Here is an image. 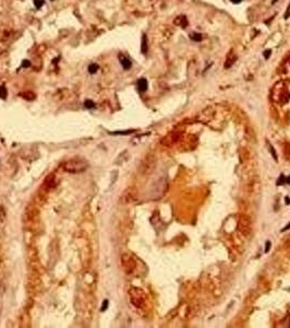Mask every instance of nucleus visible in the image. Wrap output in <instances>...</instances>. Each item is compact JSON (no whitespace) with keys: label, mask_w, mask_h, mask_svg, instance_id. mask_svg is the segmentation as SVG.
I'll list each match as a JSON object with an SVG mask.
<instances>
[{"label":"nucleus","mask_w":290,"mask_h":328,"mask_svg":"<svg viewBox=\"0 0 290 328\" xmlns=\"http://www.w3.org/2000/svg\"><path fill=\"white\" fill-rule=\"evenodd\" d=\"M64 170L68 173L71 174H80L83 173L84 171H86L88 167V162L85 159L80 157H75L73 159L68 160L67 162H64Z\"/></svg>","instance_id":"f257e3e1"},{"label":"nucleus","mask_w":290,"mask_h":328,"mask_svg":"<svg viewBox=\"0 0 290 328\" xmlns=\"http://www.w3.org/2000/svg\"><path fill=\"white\" fill-rule=\"evenodd\" d=\"M156 163H157V159L156 157L153 154V153H149L145 157L143 158V160L141 161L139 165V173L141 174L142 176H146V175H149L151 173H153V171L156 167Z\"/></svg>","instance_id":"f03ea898"},{"label":"nucleus","mask_w":290,"mask_h":328,"mask_svg":"<svg viewBox=\"0 0 290 328\" xmlns=\"http://www.w3.org/2000/svg\"><path fill=\"white\" fill-rule=\"evenodd\" d=\"M129 296L132 305H134L137 309H141V307H143L145 305L146 294L144 293L143 290L140 289V288H131L129 290Z\"/></svg>","instance_id":"7ed1b4c3"},{"label":"nucleus","mask_w":290,"mask_h":328,"mask_svg":"<svg viewBox=\"0 0 290 328\" xmlns=\"http://www.w3.org/2000/svg\"><path fill=\"white\" fill-rule=\"evenodd\" d=\"M167 188H168V181H167V178L166 177L159 178L156 183H154L153 187H152V190H151L152 198L154 199L160 198L167 191Z\"/></svg>","instance_id":"20e7f679"},{"label":"nucleus","mask_w":290,"mask_h":328,"mask_svg":"<svg viewBox=\"0 0 290 328\" xmlns=\"http://www.w3.org/2000/svg\"><path fill=\"white\" fill-rule=\"evenodd\" d=\"M120 260H121V266L126 274H132L137 268V262L134 257L128 253H123L120 257Z\"/></svg>","instance_id":"39448f33"},{"label":"nucleus","mask_w":290,"mask_h":328,"mask_svg":"<svg viewBox=\"0 0 290 328\" xmlns=\"http://www.w3.org/2000/svg\"><path fill=\"white\" fill-rule=\"evenodd\" d=\"M137 196V191L134 187H129L122 193L121 197H120V201L122 203H130L133 202Z\"/></svg>","instance_id":"423d86ee"},{"label":"nucleus","mask_w":290,"mask_h":328,"mask_svg":"<svg viewBox=\"0 0 290 328\" xmlns=\"http://www.w3.org/2000/svg\"><path fill=\"white\" fill-rule=\"evenodd\" d=\"M239 230L241 231V233L246 236L250 235L252 231V224L250 219L246 216H241L239 219Z\"/></svg>","instance_id":"0eeeda50"},{"label":"nucleus","mask_w":290,"mask_h":328,"mask_svg":"<svg viewBox=\"0 0 290 328\" xmlns=\"http://www.w3.org/2000/svg\"><path fill=\"white\" fill-rule=\"evenodd\" d=\"M118 57H119L120 65H121V67L123 68V70H129V69H131L132 61L129 57L126 56V55H123V54H119Z\"/></svg>","instance_id":"6e6552de"},{"label":"nucleus","mask_w":290,"mask_h":328,"mask_svg":"<svg viewBox=\"0 0 290 328\" xmlns=\"http://www.w3.org/2000/svg\"><path fill=\"white\" fill-rule=\"evenodd\" d=\"M56 184H57V182H56V177H55V175L54 174H49L48 176L45 178L43 186H44L46 189H50V188H52V187L56 186Z\"/></svg>","instance_id":"1a4fd4ad"},{"label":"nucleus","mask_w":290,"mask_h":328,"mask_svg":"<svg viewBox=\"0 0 290 328\" xmlns=\"http://www.w3.org/2000/svg\"><path fill=\"white\" fill-rule=\"evenodd\" d=\"M137 90H139L141 93H144V92L147 91V89H149V82H147V80L145 78H141L137 80Z\"/></svg>","instance_id":"9d476101"},{"label":"nucleus","mask_w":290,"mask_h":328,"mask_svg":"<svg viewBox=\"0 0 290 328\" xmlns=\"http://www.w3.org/2000/svg\"><path fill=\"white\" fill-rule=\"evenodd\" d=\"M149 52V45H147V37L145 34H143L142 36V42H141V53L143 55H146Z\"/></svg>","instance_id":"9b49d317"},{"label":"nucleus","mask_w":290,"mask_h":328,"mask_svg":"<svg viewBox=\"0 0 290 328\" xmlns=\"http://www.w3.org/2000/svg\"><path fill=\"white\" fill-rule=\"evenodd\" d=\"M98 70H99V65L96 64V62H92V64L88 65L87 71L90 74H95Z\"/></svg>","instance_id":"f8f14e48"},{"label":"nucleus","mask_w":290,"mask_h":328,"mask_svg":"<svg viewBox=\"0 0 290 328\" xmlns=\"http://www.w3.org/2000/svg\"><path fill=\"white\" fill-rule=\"evenodd\" d=\"M189 36H190V38L192 39V41H194V42H201V41L203 39V35L201 34V33L193 32V33H191Z\"/></svg>","instance_id":"ddd939ff"},{"label":"nucleus","mask_w":290,"mask_h":328,"mask_svg":"<svg viewBox=\"0 0 290 328\" xmlns=\"http://www.w3.org/2000/svg\"><path fill=\"white\" fill-rule=\"evenodd\" d=\"M33 3H34L36 9H41L45 5V0H33Z\"/></svg>","instance_id":"4468645a"},{"label":"nucleus","mask_w":290,"mask_h":328,"mask_svg":"<svg viewBox=\"0 0 290 328\" xmlns=\"http://www.w3.org/2000/svg\"><path fill=\"white\" fill-rule=\"evenodd\" d=\"M84 106H85L86 108H94L95 107V103L93 102L92 100H86L85 102H84Z\"/></svg>","instance_id":"2eb2a0df"},{"label":"nucleus","mask_w":290,"mask_h":328,"mask_svg":"<svg viewBox=\"0 0 290 328\" xmlns=\"http://www.w3.org/2000/svg\"><path fill=\"white\" fill-rule=\"evenodd\" d=\"M22 95H23V98H26V100H29V101H31V100H34V98H35V94L32 93V92H26V93L22 94Z\"/></svg>","instance_id":"dca6fc26"},{"label":"nucleus","mask_w":290,"mask_h":328,"mask_svg":"<svg viewBox=\"0 0 290 328\" xmlns=\"http://www.w3.org/2000/svg\"><path fill=\"white\" fill-rule=\"evenodd\" d=\"M6 96H7V89H6L3 86H0V98H6Z\"/></svg>","instance_id":"f3484780"},{"label":"nucleus","mask_w":290,"mask_h":328,"mask_svg":"<svg viewBox=\"0 0 290 328\" xmlns=\"http://www.w3.org/2000/svg\"><path fill=\"white\" fill-rule=\"evenodd\" d=\"M6 219V211L2 206H0V221H3Z\"/></svg>","instance_id":"a211bd4d"},{"label":"nucleus","mask_w":290,"mask_h":328,"mask_svg":"<svg viewBox=\"0 0 290 328\" xmlns=\"http://www.w3.org/2000/svg\"><path fill=\"white\" fill-rule=\"evenodd\" d=\"M271 54H272V49H266L265 52L263 53L264 58H265V59H268V58H269V56H271Z\"/></svg>","instance_id":"6ab92c4d"},{"label":"nucleus","mask_w":290,"mask_h":328,"mask_svg":"<svg viewBox=\"0 0 290 328\" xmlns=\"http://www.w3.org/2000/svg\"><path fill=\"white\" fill-rule=\"evenodd\" d=\"M29 66H31V62H29V60H23V62H22L23 68H29Z\"/></svg>","instance_id":"aec40b11"},{"label":"nucleus","mask_w":290,"mask_h":328,"mask_svg":"<svg viewBox=\"0 0 290 328\" xmlns=\"http://www.w3.org/2000/svg\"><path fill=\"white\" fill-rule=\"evenodd\" d=\"M107 307H108V301H107V300H105V301L102 302V311H105V310H107Z\"/></svg>","instance_id":"412c9836"},{"label":"nucleus","mask_w":290,"mask_h":328,"mask_svg":"<svg viewBox=\"0 0 290 328\" xmlns=\"http://www.w3.org/2000/svg\"><path fill=\"white\" fill-rule=\"evenodd\" d=\"M269 248H271V242H266V248H265V253H268V250H269Z\"/></svg>","instance_id":"4be33fe9"},{"label":"nucleus","mask_w":290,"mask_h":328,"mask_svg":"<svg viewBox=\"0 0 290 328\" xmlns=\"http://www.w3.org/2000/svg\"><path fill=\"white\" fill-rule=\"evenodd\" d=\"M231 2L232 3H240V2H242V0H231Z\"/></svg>","instance_id":"5701e85b"},{"label":"nucleus","mask_w":290,"mask_h":328,"mask_svg":"<svg viewBox=\"0 0 290 328\" xmlns=\"http://www.w3.org/2000/svg\"><path fill=\"white\" fill-rule=\"evenodd\" d=\"M286 181H287V183H289V184H290V177H288V178L286 179Z\"/></svg>","instance_id":"b1692460"},{"label":"nucleus","mask_w":290,"mask_h":328,"mask_svg":"<svg viewBox=\"0 0 290 328\" xmlns=\"http://www.w3.org/2000/svg\"><path fill=\"white\" fill-rule=\"evenodd\" d=\"M277 2V0H273V3H276Z\"/></svg>","instance_id":"393cba45"},{"label":"nucleus","mask_w":290,"mask_h":328,"mask_svg":"<svg viewBox=\"0 0 290 328\" xmlns=\"http://www.w3.org/2000/svg\"><path fill=\"white\" fill-rule=\"evenodd\" d=\"M50 1H55V0H50Z\"/></svg>","instance_id":"a878e982"}]
</instances>
